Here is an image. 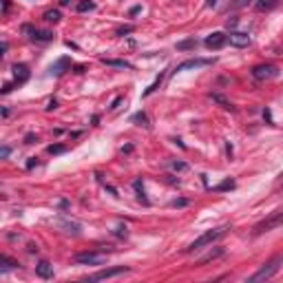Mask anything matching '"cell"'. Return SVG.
I'll return each instance as SVG.
<instances>
[{"label":"cell","mask_w":283,"mask_h":283,"mask_svg":"<svg viewBox=\"0 0 283 283\" xmlns=\"http://www.w3.org/2000/svg\"><path fill=\"white\" fill-rule=\"evenodd\" d=\"M228 230H230V226H217V228L203 232L201 237H197L193 243H188V248H184V252H197V250H201V248H206V246H212V243L219 241L221 237H226Z\"/></svg>","instance_id":"cell-1"},{"label":"cell","mask_w":283,"mask_h":283,"mask_svg":"<svg viewBox=\"0 0 283 283\" xmlns=\"http://www.w3.org/2000/svg\"><path fill=\"white\" fill-rule=\"evenodd\" d=\"M281 263H283V256L281 255H274L270 261H265L263 265H261L259 270H256L255 274H252L248 281L250 283H261V281H268V279H272L274 274L279 272V268H281Z\"/></svg>","instance_id":"cell-2"},{"label":"cell","mask_w":283,"mask_h":283,"mask_svg":"<svg viewBox=\"0 0 283 283\" xmlns=\"http://www.w3.org/2000/svg\"><path fill=\"white\" fill-rule=\"evenodd\" d=\"M73 261L78 265H102L106 261L104 248H97V250H93V252H80V255L73 256Z\"/></svg>","instance_id":"cell-3"},{"label":"cell","mask_w":283,"mask_h":283,"mask_svg":"<svg viewBox=\"0 0 283 283\" xmlns=\"http://www.w3.org/2000/svg\"><path fill=\"white\" fill-rule=\"evenodd\" d=\"M31 71L27 64H13V82H7L2 86V95H7L9 91H11L13 86H20V84H25L27 80H29Z\"/></svg>","instance_id":"cell-4"},{"label":"cell","mask_w":283,"mask_h":283,"mask_svg":"<svg viewBox=\"0 0 283 283\" xmlns=\"http://www.w3.org/2000/svg\"><path fill=\"white\" fill-rule=\"evenodd\" d=\"M22 33L27 35V38L31 40V42H51L56 35H53V31H47V29H38V27L33 25H22Z\"/></svg>","instance_id":"cell-5"},{"label":"cell","mask_w":283,"mask_h":283,"mask_svg":"<svg viewBox=\"0 0 283 283\" xmlns=\"http://www.w3.org/2000/svg\"><path fill=\"white\" fill-rule=\"evenodd\" d=\"M279 226H283V210L279 212H272L270 217H265L263 221H259V224L255 226V234H263V232H270V230L279 228Z\"/></svg>","instance_id":"cell-6"},{"label":"cell","mask_w":283,"mask_h":283,"mask_svg":"<svg viewBox=\"0 0 283 283\" xmlns=\"http://www.w3.org/2000/svg\"><path fill=\"white\" fill-rule=\"evenodd\" d=\"M252 78L259 80V82H265V80H274L279 75V66L277 64H270V62H265V64H256L252 66Z\"/></svg>","instance_id":"cell-7"},{"label":"cell","mask_w":283,"mask_h":283,"mask_svg":"<svg viewBox=\"0 0 283 283\" xmlns=\"http://www.w3.org/2000/svg\"><path fill=\"white\" fill-rule=\"evenodd\" d=\"M126 272H131V268H126V265H117V268H104V270H100V272L86 277V281H106V279L119 277V274H126Z\"/></svg>","instance_id":"cell-8"},{"label":"cell","mask_w":283,"mask_h":283,"mask_svg":"<svg viewBox=\"0 0 283 283\" xmlns=\"http://www.w3.org/2000/svg\"><path fill=\"white\" fill-rule=\"evenodd\" d=\"M212 62H215L212 57H190V60L179 62L172 73H181V71H186V69H201V66H210Z\"/></svg>","instance_id":"cell-9"},{"label":"cell","mask_w":283,"mask_h":283,"mask_svg":"<svg viewBox=\"0 0 283 283\" xmlns=\"http://www.w3.org/2000/svg\"><path fill=\"white\" fill-rule=\"evenodd\" d=\"M203 44H206L210 51H219V49H224L226 44H228V35L221 33V31H215V33H210L203 40Z\"/></svg>","instance_id":"cell-10"},{"label":"cell","mask_w":283,"mask_h":283,"mask_svg":"<svg viewBox=\"0 0 283 283\" xmlns=\"http://www.w3.org/2000/svg\"><path fill=\"white\" fill-rule=\"evenodd\" d=\"M228 42L237 49H246L252 44V38L248 33H243V31H232V33L228 35Z\"/></svg>","instance_id":"cell-11"},{"label":"cell","mask_w":283,"mask_h":283,"mask_svg":"<svg viewBox=\"0 0 283 283\" xmlns=\"http://www.w3.org/2000/svg\"><path fill=\"white\" fill-rule=\"evenodd\" d=\"M71 66H73L71 64V57H60V60H56L51 66H49V75H56L57 78V75L64 73V69L71 71Z\"/></svg>","instance_id":"cell-12"},{"label":"cell","mask_w":283,"mask_h":283,"mask_svg":"<svg viewBox=\"0 0 283 283\" xmlns=\"http://www.w3.org/2000/svg\"><path fill=\"white\" fill-rule=\"evenodd\" d=\"M35 274H38L40 279H51L53 277V265L49 263V261H38V265H35Z\"/></svg>","instance_id":"cell-13"},{"label":"cell","mask_w":283,"mask_h":283,"mask_svg":"<svg viewBox=\"0 0 283 283\" xmlns=\"http://www.w3.org/2000/svg\"><path fill=\"white\" fill-rule=\"evenodd\" d=\"M106 66H115V69H133V64L128 60H113V57H102Z\"/></svg>","instance_id":"cell-14"},{"label":"cell","mask_w":283,"mask_h":283,"mask_svg":"<svg viewBox=\"0 0 283 283\" xmlns=\"http://www.w3.org/2000/svg\"><path fill=\"white\" fill-rule=\"evenodd\" d=\"M277 4H281V0H256L255 9L256 11H270V9H274Z\"/></svg>","instance_id":"cell-15"},{"label":"cell","mask_w":283,"mask_h":283,"mask_svg":"<svg viewBox=\"0 0 283 283\" xmlns=\"http://www.w3.org/2000/svg\"><path fill=\"white\" fill-rule=\"evenodd\" d=\"M133 188H135V193H137V199H140L144 206H148V197H146V193H144V184H142V179H135L133 181Z\"/></svg>","instance_id":"cell-16"},{"label":"cell","mask_w":283,"mask_h":283,"mask_svg":"<svg viewBox=\"0 0 283 283\" xmlns=\"http://www.w3.org/2000/svg\"><path fill=\"white\" fill-rule=\"evenodd\" d=\"M0 272H7V270H11V268H18V261L16 259H11V256H7V255H2L0 256Z\"/></svg>","instance_id":"cell-17"},{"label":"cell","mask_w":283,"mask_h":283,"mask_svg":"<svg viewBox=\"0 0 283 283\" xmlns=\"http://www.w3.org/2000/svg\"><path fill=\"white\" fill-rule=\"evenodd\" d=\"M232 188H234V179L228 177V179H224L221 184H217L212 190H215V193H224V190H232Z\"/></svg>","instance_id":"cell-18"},{"label":"cell","mask_w":283,"mask_h":283,"mask_svg":"<svg viewBox=\"0 0 283 283\" xmlns=\"http://www.w3.org/2000/svg\"><path fill=\"white\" fill-rule=\"evenodd\" d=\"M162 80H164V75H162V73H159V75H157V78H155V82H153V84H150V86H148V88H146V91H144V93H142V95H144V97L153 95V93H155V91H157V88H159V84H162Z\"/></svg>","instance_id":"cell-19"},{"label":"cell","mask_w":283,"mask_h":283,"mask_svg":"<svg viewBox=\"0 0 283 283\" xmlns=\"http://www.w3.org/2000/svg\"><path fill=\"white\" fill-rule=\"evenodd\" d=\"M212 100H215V102H219V104H221V106H224V109H226V111H232V113H234V111H237V109H234V106H232V104H230V102H228V100H226V97H224V95H219V93H212Z\"/></svg>","instance_id":"cell-20"},{"label":"cell","mask_w":283,"mask_h":283,"mask_svg":"<svg viewBox=\"0 0 283 283\" xmlns=\"http://www.w3.org/2000/svg\"><path fill=\"white\" fill-rule=\"evenodd\" d=\"M42 18L47 22H60V11H57V9H47Z\"/></svg>","instance_id":"cell-21"},{"label":"cell","mask_w":283,"mask_h":283,"mask_svg":"<svg viewBox=\"0 0 283 283\" xmlns=\"http://www.w3.org/2000/svg\"><path fill=\"white\" fill-rule=\"evenodd\" d=\"M197 47V40L190 38V40H181V42H177V51H186V49H195Z\"/></svg>","instance_id":"cell-22"},{"label":"cell","mask_w":283,"mask_h":283,"mask_svg":"<svg viewBox=\"0 0 283 283\" xmlns=\"http://www.w3.org/2000/svg\"><path fill=\"white\" fill-rule=\"evenodd\" d=\"M133 122L140 124V126H144V128H148V126H150V124H148V117H146V113H142V111H140V113L133 115Z\"/></svg>","instance_id":"cell-23"},{"label":"cell","mask_w":283,"mask_h":283,"mask_svg":"<svg viewBox=\"0 0 283 283\" xmlns=\"http://www.w3.org/2000/svg\"><path fill=\"white\" fill-rule=\"evenodd\" d=\"M78 9L80 13H84V11H93V9H95V2H91V0H82V2H78Z\"/></svg>","instance_id":"cell-24"},{"label":"cell","mask_w":283,"mask_h":283,"mask_svg":"<svg viewBox=\"0 0 283 283\" xmlns=\"http://www.w3.org/2000/svg\"><path fill=\"white\" fill-rule=\"evenodd\" d=\"M47 150H49L51 155H60V153H66V146H64V144H51Z\"/></svg>","instance_id":"cell-25"},{"label":"cell","mask_w":283,"mask_h":283,"mask_svg":"<svg viewBox=\"0 0 283 283\" xmlns=\"http://www.w3.org/2000/svg\"><path fill=\"white\" fill-rule=\"evenodd\" d=\"M215 256H221V250H219V248H217L215 252H210V255H206V256H203V259H199V261H197V265H203V263H206V261H212V259H215Z\"/></svg>","instance_id":"cell-26"},{"label":"cell","mask_w":283,"mask_h":283,"mask_svg":"<svg viewBox=\"0 0 283 283\" xmlns=\"http://www.w3.org/2000/svg\"><path fill=\"white\" fill-rule=\"evenodd\" d=\"M133 29H135V27H131V25H128V27H119V29L115 31V33H117V35H126V33H131Z\"/></svg>","instance_id":"cell-27"},{"label":"cell","mask_w":283,"mask_h":283,"mask_svg":"<svg viewBox=\"0 0 283 283\" xmlns=\"http://www.w3.org/2000/svg\"><path fill=\"white\" fill-rule=\"evenodd\" d=\"M170 166L175 168V170H186V164H184V162H172Z\"/></svg>","instance_id":"cell-28"},{"label":"cell","mask_w":283,"mask_h":283,"mask_svg":"<svg viewBox=\"0 0 283 283\" xmlns=\"http://www.w3.org/2000/svg\"><path fill=\"white\" fill-rule=\"evenodd\" d=\"M9 153H11V148H9V146H2V150H0V157L7 159V157H9Z\"/></svg>","instance_id":"cell-29"},{"label":"cell","mask_w":283,"mask_h":283,"mask_svg":"<svg viewBox=\"0 0 283 283\" xmlns=\"http://www.w3.org/2000/svg\"><path fill=\"white\" fill-rule=\"evenodd\" d=\"M35 142H38V137H35V135H31V133L25 137V144H35Z\"/></svg>","instance_id":"cell-30"},{"label":"cell","mask_w":283,"mask_h":283,"mask_svg":"<svg viewBox=\"0 0 283 283\" xmlns=\"http://www.w3.org/2000/svg\"><path fill=\"white\" fill-rule=\"evenodd\" d=\"M250 2H256V0H237V7H246V4H250Z\"/></svg>","instance_id":"cell-31"},{"label":"cell","mask_w":283,"mask_h":283,"mask_svg":"<svg viewBox=\"0 0 283 283\" xmlns=\"http://www.w3.org/2000/svg\"><path fill=\"white\" fill-rule=\"evenodd\" d=\"M33 166H38V159H35V157H29V162H27V168H33Z\"/></svg>","instance_id":"cell-32"},{"label":"cell","mask_w":283,"mask_h":283,"mask_svg":"<svg viewBox=\"0 0 283 283\" xmlns=\"http://www.w3.org/2000/svg\"><path fill=\"white\" fill-rule=\"evenodd\" d=\"M186 203H188L186 199H175V201H172V206H186Z\"/></svg>","instance_id":"cell-33"},{"label":"cell","mask_w":283,"mask_h":283,"mask_svg":"<svg viewBox=\"0 0 283 283\" xmlns=\"http://www.w3.org/2000/svg\"><path fill=\"white\" fill-rule=\"evenodd\" d=\"M140 11H142V7H140V4H135V7L131 9V16H137V13H140Z\"/></svg>","instance_id":"cell-34"},{"label":"cell","mask_w":283,"mask_h":283,"mask_svg":"<svg viewBox=\"0 0 283 283\" xmlns=\"http://www.w3.org/2000/svg\"><path fill=\"white\" fill-rule=\"evenodd\" d=\"M53 109H57V102L56 100H51V102H49V106H47V111H53Z\"/></svg>","instance_id":"cell-35"},{"label":"cell","mask_w":283,"mask_h":283,"mask_svg":"<svg viewBox=\"0 0 283 283\" xmlns=\"http://www.w3.org/2000/svg\"><path fill=\"white\" fill-rule=\"evenodd\" d=\"M9 11V0H2V13Z\"/></svg>","instance_id":"cell-36"},{"label":"cell","mask_w":283,"mask_h":283,"mask_svg":"<svg viewBox=\"0 0 283 283\" xmlns=\"http://www.w3.org/2000/svg\"><path fill=\"white\" fill-rule=\"evenodd\" d=\"M206 2H208V7H215V4H217V0H206Z\"/></svg>","instance_id":"cell-37"},{"label":"cell","mask_w":283,"mask_h":283,"mask_svg":"<svg viewBox=\"0 0 283 283\" xmlns=\"http://www.w3.org/2000/svg\"><path fill=\"white\" fill-rule=\"evenodd\" d=\"M71 2V0H60V4H62V7H66V4H69Z\"/></svg>","instance_id":"cell-38"}]
</instances>
